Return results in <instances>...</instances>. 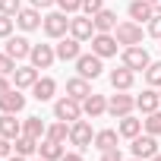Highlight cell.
<instances>
[{
  "mask_svg": "<svg viewBox=\"0 0 161 161\" xmlns=\"http://www.w3.org/2000/svg\"><path fill=\"white\" fill-rule=\"evenodd\" d=\"M136 108H139L142 114H152V111L161 108V95L148 86V89H142V95H136Z\"/></svg>",
  "mask_w": 161,
  "mask_h": 161,
  "instance_id": "obj_20",
  "label": "cell"
},
{
  "mask_svg": "<svg viewBox=\"0 0 161 161\" xmlns=\"http://www.w3.org/2000/svg\"><path fill=\"white\" fill-rule=\"evenodd\" d=\"M47 139H54V142H66V139H69V123L54 120V123L47 126Z\"/></svg>",
  "mask_w": 161,
  "mask_h": 161,
  "instance_id": "obj_30",
  "label": "cell"
},
{
  "mask_svg": "<svg viewBox=\"0 0 161 161\" xmlns=\"http://www.w3.org/2000/svg\"><path fill=\"white\" fill-rule=\"evenodd\" d=\"M13 25H16V19H13V16L0 13V38H10V35H13Z\"/></svg>",
  "mask_w": 161,
  "mask_h": 161,
  "instance_id": "obj_35",
  "label": "cell"
},
{
  "mask_svg": "<svg viewBox=\"0 0 161 161\" xmlns=\"http://www.w3.org/2000/svg\"><path fill=\"white\" fill-rule=\"evenodd\" d=\"M41 22H44V16H41L38 7H22V10L16 13V25H19L22 32H38Z\"/></svg>",
  "mask_w": 161,
  "mask_h": 161,
  "instance_id": "obj_12",
  "label": "cell"
},
{
  "mask_svg": "<svg viewBox=\"0 0 161 161\" xmlns=\"http://www.w3.org/2000/svg\"><path fill=\"white\" fill-rule=\"evenodd\" d=\"M101 161H126V158L120 155V148H108V152H101Z\"/></svg>",
  "mask_w": 161,
  "mask_h": 161,
  "instance_id": "obj_40",
  "label": "cell"
},
{
  "mask_svg": "<svg viewBox=\"0 0 161 161\" xmlns=\"http://www.w3.org/2000/svg\"><path fill=\"white\" fill-rule=\"evenodd\" d=\"M57 60V51L54 44H32V54H29V63L38 66V69H51Z\"/></svg>",
  "mask_w": 161,
  "mask_h": 161,
  "instance_id": "obj_9",
  "label": "cell"
},
{
  "mask_svg": "<svg viewBox=\"0 0 161 161\" xmlns=\"http://www.w3.org/2000/svg\"><path fill=\"white\" fill-rule=\"evenodd\" d=\"M38 155L44 158V161H60L63 155H66V148H63V142H54V139H41L38 142Z\"/></svg>",
  "mask_w": 161,
  "mask_h": 161,
  "instance_id": "obj_22",
  "label": "cell"
},
{
  "mask_svg": "<svg viewBox=\"0 0 161 161\" xmlns=\"http://www.w3.org/2000/svg\"><path fill=\"white\" fill-rule=\"evenodd\" d=\"M41 29H44V35H47V38L60 41L63 35H69V16H66L63 10H54V13H47V16H44Z\"/></svg>",
  "mask_w": 161,
  "mask_h": 161,
  "instance_id": "obj_3",
  "label": "cell"
},
{
  "mask_svg": "<svg viewBox=\"0 0 161 161\" xmlns=\"http://www.w3.org/2000/svg\"><path fill=\"white\" fill-rule=\"evenodd\" d=\"M117 47H120V41L114 38V32H95L92 35V54H98L101 60L104 57H114Z\"/></svg>",
  "mask_w": 161,
  "mask_h": 161,
  "instance_id": "obj_5",
  "label": "cell"
},
{
  "mask_svg": "<svg viewBox=\"0 0 161 161\" xmlns=\"http://www.w3.org/2000/svg\"><path fill=\"white\" fill-rule=\"evenodd\" d=\"M22 133H25V136H32V139H38V142H41V139H44V136H47V123H44V120H41V117H25V120H22Z\"/></svg>",
  "mask_w": 161,
  "mask_h": 161,
  "instance_id": "obj_25",
  "label": "cell"
},
{
  "mask_svg": "<svg viewBox=\"0 0 161 161\" xmlns=\"http://www.w3.org/2000/svg\"><path fill=\"white\" fill-rule=\"evenodd\" d=\"M92 22H95V32H114L117 29V13L114 10H101V13L92 16Z\"/></svg>",
  "mask_w": 161,
  "mask_h": 161,
  "instance_id": "obj_28",
  "label": "cell"
},
{
  "mask_svg": "<svg viewBox=\"0 0 161 161\" xmlns=\"http://www.w3.org/2000/svg\"><path fill=\"white\" fill-rule=\"evenodd\" d=\"M108 79H111V89H114V92H130V89H133V82H136V73H133L130 66H123V63H120L117 69H111V76H108Z\"/></svg>",
  "mask_w": 161,
  "mask_h": 161,
  "instance_id": "obj_16",
  "label": "cell"
},
{
  "mask_svg": "<svg viewBox=\"0 0 161 161\" xmlns=\"http://www.w3.org/2000/svg\"><path fill=\"white\" fill-rule=\"evenodd\" d=\"M101 10H104V0H82V13L86 16H95Z\"/></svg>",
  "mask_w": 161,
  "mask_h": 161,
  "instance_id": "obj_37",
  "label": "cell"
},
{
  "mask_svg": "<svg viewBox=\"0 0 161 161\" xmlns=\"http://www.w3.org/2000/svg\"><path fill=\"white\" fill-rule=\"evenodd\" d=\"M13 155V139H7V136H0V161H7Z\"/></svg>",
  "mask_w": 161,
  "mask_h": 161,
  "instance_id": "obj_39",
  "label": "cell"
},
{
  "mask_svg": "<svg viewBox=\"0 0 161 161\" xmlns=\"http://www.w3.org/2000/svg\"><path fill=\"white\" fill-rule=\"evenodd\" d=\"M79 117H86V114H82V101H76V98H69V95H63V98L54 101V120L76 123Z\"/></svg>",
  "mask_w": 161,
  "mask_h": 161,
  "instance_id": "obj_1",
  "label": "cell"
},
{
  "mask_svg": "<svg viewBox=\"0 0 161 161\" xmlns=\"http://www.w3.org/2000/svg\"><path fill=\"white\" fill-rule=\"evenodd\" d=\"M136 111V98L133 95H126V92H117V95H111L108 98V114L111 117H126V114H133Z\"/></svg>",
  "mask_w": 161,
  "mask_h": 161,
  "instance_id": "obj_8",
  "label": "cell"
},
{
  "mask_svg": "<svg viewBox=\"0 0 161 161\" xmlns=\"http://www.w3.org/2000/svg\"><path fill=\"white\" fill-rule=\"evenodd\" d=\"M148 35L161 41V13H155V16H152V22H148Z\"/></svg>",
  "mask_w": 161,
  "mask_h": 161,
  "instance_id": "obj_38",
  "label": "cell"
},
{
  "mask_svg": "<svg viewBox=\"0 0 161 161\" xmlns=\"http://www.w3.org/2000/svg\"><path fill=\"white\" fill-rule=\"evenodd\" d=\"M142 22H133V19H123V22H117V29H114V38L123 44V47H133V44H142Z\"/></svg>",
  "mask_w": 161,
  "mask_h": 161,
  "instance_id": "obj_4",
  "label": "cell"
},
{
  "mask_svg": "<svg viewBox=\"0 0 161 161\" xmlns=\"http://www.w3.org/2000/svg\"><path fill=\"white\" fill-rule=\"evenodd\" d=\"M145 82L152 89H161V60H152L148 69H145Z\"/></svg>",
  "mask_w": 161,
  "mask_h": 161,
  "instance_id": "obj_32",
  "label": "cell"
},
{
  "mask_svg": "<svg viewBox=\"0 0 161 161\" xmlns=\"http://www.w3.org/2000/svg\"><path fill=\"white\" fill-rule=\"evenodd\" d=\"M148 63H152V57H148V51L142 47V44H133V47H123V66H130L133 73H145L148 69Z\"/></svg>",
  "mask_w": 161,
  "mask_h": 161,
  "instance_id": "obj_6",
  "label": "cell"
},
{
  "mask_svg": "<svg viewBox=\"0 0 161 161\" xmlns=\"http://www.w3.org/2000/svg\"><path fill=\"white\" fill-rule=\"evenodd\" d=\"M25 111V95L22 89H10L7 95H0V114H22Z\"/></svg>",
  "mask_w": 161,
  "mask_h": 161,
  "instance_id": "obj_14",
  "label": "cell"
},
{
  "mask_svg": "<svg viewBox=\"0 0 161 161\" xmlns=\"http://www.w3.org/2000/svg\"><path fill=\"white\" fill-rule=\"evenodd\" d=\"M152 10H155V13H161V0H152Z\"/></svg>",
  "mask_w": 161,
  "mask_h": 161,
  "instance_id": "obj_44",
  "label": "cell"
},
{
  "mask_svg": "<svg viewBox=\"0 0 161 161\" xmlns=\"http://www.w3.org/2000/svg\"><path fill=\"white\" fill-rule=\"evenodd\" d=\"M3 51H7L13 60H29V54H32V41H29L25 35H10L7 44H3Z\"/></svg>",
  "mask_w": 161,
  "mask_h": 161,
  "instance_id": "obj_15",
  "label": "cell"
},
{
  "mask_svg": "<svg viewBox=\"0 0 161 161\" xmlns=\"http://www.w3.org/2000/svg\"><path fill=\"white\" fill-rule=\"evenodd\" d=\"M38 161H44V158H38Z\"/></svg>",
  "mask_w": 161,
  "mask_h": 161,
  "instance_id": "obj_48",
  "label": "cell"
},
{
  "mask_svg": "<svg viewBox=\"0 0 161 161\" xmlns=\"http://www.w3.org/2000/svg\"><path fill=\"white\" fill-rule=\"evenodd\" d=\"M60 161H82V152H66Z\"/></svg>",
  "mask_w": 161,
  "mask_h": 161,
  "instance_id": "obj_43",
  "label": "cell"
},
{
  "mask_svg": "<svg viewBox=\"0 0 161 161\" xmlns=\"http://www.w3.org/2000/svg\"><path fill=\"white\" fill-rule=\"evenodd\" d=\"M66 95L76 98V101H86V98L92 95V79H82V76L66 79Z\"/></svg>",
  "mask_w": 161,
  "mask_h": 161,
  "instance_id": "obj_17",
  "label": "cell"
},
{
  "mask_svg": "<svg viewBox=\"0 0 161 161\" xmlns=\"http://www.w3.org/2000/svg\"><path fill=\"white\" fill-rule=\"evenodd\" d=\"M69 35L79 38V41H92V35H95V22H92V16H86V13L79 16V13H76V16L69 19Z\"/></svg>",
  "mask_w": 161,
  "mask_h": 161,
  "instance_id": "obj_13",
  "label": "cell"
},
{
  "mask_svg": "<svg viewBox=\"0 0 161 161\" xmlns=\"http://www.w3.org/2000/svg\"><path fill=\"white\" fill-rule=\"evenodd\" d=\"M54 51H57V60H73L76 63V57L79 54H82V41H79V38H73V35H63L57 44H54Z\"/></svg>",
  "mask_w": 161,
  "mask_h": 161,
  "instance_id": "obj_11",
  "label": "cell"
},
{
  "mask_svg": "<svg viewBox=\"0 0 161 161\" xmlns=\"http://www.w3.org/2000/svg\"><path fill=\"white\" fill-rule=\"evenodd\" d=\"M13 152L16 155H22V158H29V155H35L38 152V139H32V136H19V139H13Z\"/></svg>",
  "mask_w": 161,
  "mask_h": 161,
  "instance_id": "obj_29",
  "label": "cell"
},
{
  "mask_svg": "<svg viewBox=\"0 0 161 161\" xmlns=\"http://www.w3.org/2000/svg\"><path fill=\"white\" fill-rule=\"evenodd\" d=\"M13 86H10V76H0V95H7Z\"/></svg>",
  "mask_w": 161,
  "mask_h": 161,
  "instance_id": "obj_42",
  "label": "cell"
},
{
  "mask_svg": "<svg viewBox=\"0 0 161 161\" xmlns=\"http://www.w3.org/2000/svg\"><path fill=\"white\" fill-rule=\"evenodd\" d=\"M130 142H133V145H130V148H133V155H136V158H142V161H148V158H155V155H158V139H155L152 133H145V136L139 133V136H136V139H130Z\"/></svg>",
  "mask_w": 161,
  "mask_h": 161,
  "instance_id": "obj_10",
  "label": "cell"
},
{
  "mask_svg": "<svg viewBox=\"0 0 161 161\" xmlns=\"http://www.w3.org/2000/svg\"><path fill=\"white\" fill-rule=\"evenodd\" d=\"M126 13H130L133 22H152V16H155L152 0H133V3L126 7Z\"/></svg>",
  "mask_w": 161,
  "mask_h": 161,
  "instance_id": "obj_19",
  "label": "cell"
},
{
  "mask_svg": "<svg viewBox=\"0 0 161 161\" xmlns=\"http://www.w3.org/2000/svg\"><path fill=\"white\" fill-rule=\"evenodd\" d=\"M158 95H161V89H158Z\"/></svg>",
  "mask_w": 161,
  "mask_h": 161,
  "instance_id": "obj_49",
  "label": "cell"
},
{
  "mask_svg": "<svg viewBox=\"0 0 161 161\" xmlns=\"http://www.w3.org/2000/svg\"><path fill=\"white\" fill-rule=\"evenodd\" d=\"M0 136L19 139L22 136V120H16V114H0Z\"/></svg>",
  "mask_w": 161,
  "mask_h": 161,
  "instance_id": "obj_24",
  "label": "cell"
},
{
  "mask_svg": "<svg viewBox=\"0 0 161 161\" xmlns=\"http://www.w3.org/2000/svg\"><path fill=\"white\" fill-rule=\"evenodd\" d=\"M130 161H142V158H136V155H133V158H130Z\"/></svg>",
  "mask_w": 161,
  "mask_h": 161,
  "instance_id": "obj_47",
  "label": "cell"
},
{
  "mask_svg": "<svg viewBox=\"0 0 161 161\" xmlns=\"http://www.w3.org/2000/svg\"><path fill=\"white\" fill-rule=\"evenodd\" d=\"M22 10V0H0V13H7V16H16Z\"/></svg>",
  "mask_w": 161,
  "mask_h": 161,
  "instance_id": "obj_36",
  "label": "cell"
},
{
  "mask_svg": "<svg viewBox=\"0 0 161 161\" xmlns=\"http://www.w3.org/2000/svg\"><path fill=\"white\" fill-rule=\"evenodd\" d=\"M101 69H104V63H101L98 54H79L76 57V73L82 76V79H98Z\"/></svg>",
  "mask_w": 161,
  "mask_h": 161,
  "instance_id": "obj_7",
  "label": "cell"
},
{
  "mask_svg": "<svg viewBox=\"0 0 161 161\" xmlns=\"http://www.w3.org/2000/svg\"><path fill=\"white\" fill-rule=\"evenodd\" d=\"M69 142L76 145V152L92 148V142H95V130H92V123L82 120V117H79L76 123H69Z\"/></svg>",
  "mask_w": 161,
  "mask_h": 161,
  "instance_id": "obj_2",
  "label": "cell"
},
{
  "mask_svg": "<svg viewBox=\"0 0 161 161\" xmlns=\"http://www.w3.org/2000/svg\"><path fill=\"white\" fill-rule=\"evenodd\" d=\"M82 114H86V117H92V120H95V117H101V114H108V98L92 92V95L82 101Z\"/></svg>",
  "mask_w": 161,
  "mask_h": 161,
  "instance_id": "obj_21",
  "label": "cell"
},
{
  "mask_svg": "<svg viewBox=\"0 0 161 161\" xmlns=\"http://www.w3.org/2000/svg\"><path fill=\"white\" fill-rule=\"evenodd\" d=\"M35 82H38V66H32V63L16 66V73H13V86L16 89H32Z\"/></svg>",
  "mask_w": 161,
  "mask_h": 161,
  "instance_id": "obj_18",
  "label": "cell"
},
{
  "mask_svg": "<svg viewBox=\"0 0 161 161\" xmlns=\"http://www.w3.org/2000/svg\"><path fill=\"white\" fill-rule=\"evenodd\" d=\"M142 130H145V133H152V136H161V111H152V114H145V120H142Z\"/></svg>",
  "mask_w": 161,
  "mask_h": 161,
  "instance_id": "obj_31",
  "label": "cell"
},
{
  "mask_svg": "<svg viewBox=\"0 0 161 161\" xmlns=\"http://www.w3.org/2000/svg\"><path fill=\"white\" fill-rule=\"evenodd\" d=\"M29 3H32V7H38V10H47V7H54V3H57V0H29Z\"/></svg>",
  "mask_w": 161,
  "mask_h": 161,
  "instance_id": "obj_41",
  "label": "cell"
},
{
  "mask_svg": "<svg viewBox=\"0 0 161 161\" xmlns=\"http://www.w3.org/2000/svg\"><path fill=\"white\" fill-rule=\"evenodd\" d=\"M54 92H57V82H54L51 76H38V82L32 86L35 101H51V98H54Z\"/></svg>",
  "mask_w": 161,
  "mask_h": 161,
  "instance_id": "obj_23",
  "label": "cell"
},
{
  "mask_svg": "<svg viewBox=\"0 0 161 161\" xmlns=\"http://www.w3.org/2000/svg\"><path fill=\"white\" fill-rule=\"evenodd\" d=\"M117 133H120L123 139H136V136L142 133V120H136L133 114H126V117H120V123H117Z\"/></svg>",
  "mask_w": 161,
  "mask_h": 161,
  "instance_id": "obj_26",
  "label": "cell"
},
{
  "mask_svg": "<svg viewBox=\"0 0 161 161\" xmlns=\"http://www.w3.org/2000/svg\"><path fill=\"white\" fill-rule=\"evenodd\" d=\"M148 161H161V152H158V155H155V158H148Z\"/></svg>",
  "mask_w": 161,
  "mask_h": 161,
  "instance_id": "obj_46",
  "label": "cell"
},
{
  "mask_svg": "<svg viewBox=\"0 0 161 161\" xmlns=\"http://www.w3.org/2000/svg\"><path fill=\"white\" fill-rule=\"evenodd\" d=\"M117 139H120V133H117V130H98V133H95V142H92V148H98V152L117 148Z\"/></svg>",
  "mask_w": 161,
  "mask_h": 161,
  "instance_id": "obj_27",
  "label": "cell"
},
{
  "mask_svg": "<svg viewBox=\"0 0 161 161\" xmlns=\"http://www.w3.org/2000/svg\"><path fill=\"white\" fill-rule=\"evenodd\" d=\"M16 73V60L3 51V54H0V76H13Z\"/></svg>",
  "mask_w": 161,
  "mask_h": 161,
  "instance_id": "obj_34",
  "label": "cell"
},
{
  "mask_svg": "<svg viewBox=\"0 0 161 161\" xmlns=\"http://www.w3.org/2000/svg\"><path fill=\"white\" fill-rule=\"evenodd\" d=\"M57 10H63L66 16H76L82 10V0H57Z\"/></svg>",
  "mask_w": 161,
  "mask_h": 161,
  "instance_id": "obj_33",
  "label": "cell"
},
{
  "mask_svg": "<svg viewBox=\"0 0 161 161\" xmlns=\"http://www.w3.org/2000/svg\"><path fill=\"white\" fill-rule=\"evenodd\" d=\"M7 161H25V158H22V155H16V152H13V155H10V158H7Z\"/></svg>",
  "mask_w": 161,
  "mask_h": 161,
  "instance_id": "obj_45",
  "label": "cell"
}]
</instances>
